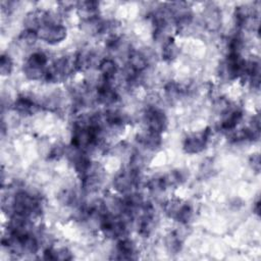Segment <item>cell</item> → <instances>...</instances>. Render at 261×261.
Returning a JSON list of instances; mask_svg holds the SVG:
<instances>
[{"label":"cell","mask_w":261,"mask_h":261,"mask_svg":"<svg viewBox=\"0 0 261 261\" xmlns=\"http://www.w3.org/2000/svg\"><path fill=\"white\" fill-rule=\"evenodd\" d=\"M165 245L170 253L176 254L181 249V239L176 231L169 232L165 238Z\"/></svg>","instance_id":"8fae6325"},{"label":"cell","mask_w":261,"mask_h":261,"mask_svg":"<svg viewBox=\"0 0 261 261\" xmlns=\"http://www.w3.org/2000/svg\"><path fill=\"white\" fill-rule=\"evenodd\" d=\"M38 39L39 37L36 31L25 30V29L18 36V41L23 46H32L37 42Z\"/></svg>","instance_id":"7c38bea8"},{"label":"cell","mask_w":261,"mask_h":261,"mask_svg":"<svg viewBox=\"0 0 261 261\" xmlns=\"http://www.w3.org/2000/svg\"><path fill=\"white\" fill-rule=\"evenodd\" d=\"M211 136V128L206 127L202 132L195 133L189 135L185 140L182 144V149L188 154H197L202 152L210 139Z\"/></svg>","instance_id":"3957f363"},{"label":"cell","mask_w":261,"mask_h":261,"mask_svg":"<svg viewBox=\"0 0 261 261\" xmlns=\"http://www.w3.org/2000/svg\"><path fill=\"white\" fill-rule=\"evenodd\" d=\"M249 162H250L252 169L258 173L260 171V156H259V154H253L251 156Z\"/></svg>","instance_id":"5bb4252c"},{"label":"cell","mask_w":261,"mask_h":261,"mask_svg":"<svg viewBox=\"0 0 261 261\" xmlns=\"http://www.w3.org/2000/svg\"><path fill=\"white\" fill-rule=\"evenodd\" d=\"M162 134L152 132L149 129H145L142 133H140L137 137L138 144L143 147L146 150L154 151L158 149L162 144Z\"/></svg>","instance_id":"277c9868"},{"label":"cell","mask_w":261,"mask_h":261,"mask_svg":"<svg viewBox=\"0 0 261 261\" xmlns=\"http://www.w3.org/2000/svg\"><path fill=\"white\" fill-rule=\"evenodd\" d=\"M204 23L210 31H216L221 23V14L216 6H209L204 11Z\"/></svg>","instance_id":"9c48e42d"},{"label":"cell","mask_w":261,"mask_h":261,"mask_svg":"<svg viewBox=\"0 0 261 261\" xmlns=\"http://www.w3.org/2000/svg\"><path fill=\"white\" fill-rule=\"evenodd\" d=\"M143 121L146 128L162 134L168 125V119L162 109L157 106H148L143 113Z\"/></svg>","instance_id":"6da1fadb"},{"label":"cell","mask_w":261,"mask_h":261,"mask_svg":"<svg viewBox=\"0 0 261 261\" xmlns=\"http://www.w3.org/2000/svg\"><path fill=\"white\" fill-rule=\"evenodd\" d=\"M39 39L42 41L55 45L62 42L67 35L66 28L61 22H50L44 24L37 31Z\"/></svg>","instance_id":"7a4b0ae2"},{"label":"cell","mask_w":261,"mask_h":261,"mask_svg":"<svg viewBox=\"0 0 261 261\" xmlns=\"http://www.w3.org/2000/svg\"><path fill=\"white\" fill-rule=\"evenodd\" d=\"M98 70L101 74V79L108 82H113L114 77L119 71V67L117 62L113 58L104 57L99 62Z\"/></svg>","instance_id":"ba28073f"},{"label":"cell","mask_w":261,"mask_h":261,"mask_svg":"<svg viewBox=\"0 0 261 261\" xmlns=\"http://www.w3.org/2000/svg\"><path fill=\"white\" fill-rule=\"evenodd\" d=\"M12 107L15 110V112H17L18 114L32 115L41 108V105L38 104L33 98L29 96L19 95L15 99Z\"/></svg>","instance_id":"5b68a950"},{"label":"cell","mask_w":261,"mask_h":261,"mask_svg":"<svg viewBox=\"0 0 261 261\" xmlns=\"http://www.w3.org/2000/svg\"><path fill=\"white\" fill-rule=\"evenodd\" d=\"M115 253H116V256L114 258L116 259H136L137 258L136 245L127 237L117 241Z\"/></svg>","instance_id":"52a82bcc"},{"label":"cell","mask_w":261,"mask_h":261,"mask_svg":"<svg viewBox=\"0 0 261 261\" xmlns=\"http://www.w3.org/2000/svg\"><path fill=\"white\" fill-rule=\"evenodd\" d=\"M77 15L82 21L91 20L99 17V3L96 1H83L76 3Z\"/></svg>","instance_id":"8992f818"},{"label":"cell","mask_w":261,"mask_h":261,"mask_svg":"<svg viewBox=\"0 0 261 261\" xmlns=\"http://www.w3.org/2000/svg\"><path fill=\"white\" fill-rule=\"evenodd\" d=\"M13 69V61L8 54H2L0 60V71L3 76L9 75Z\"/></svg>","instance_id":"4fadbf2b"},{"label":"cell","mask_w":261,"mask_h":261,"mask_svg":"<svg viewBox=\"0 0 261 261\" xmlns=\"http://www.w3.org/2000/svg\"><path fill=\"white\" fill-rule=\"evenodd\" d=\"M178 53H179V49L171 37H169L162 43L161 56L163 60L170 62L177 57Z\"/></svg>","instance_id":"30bf717a"}]
</instances>
